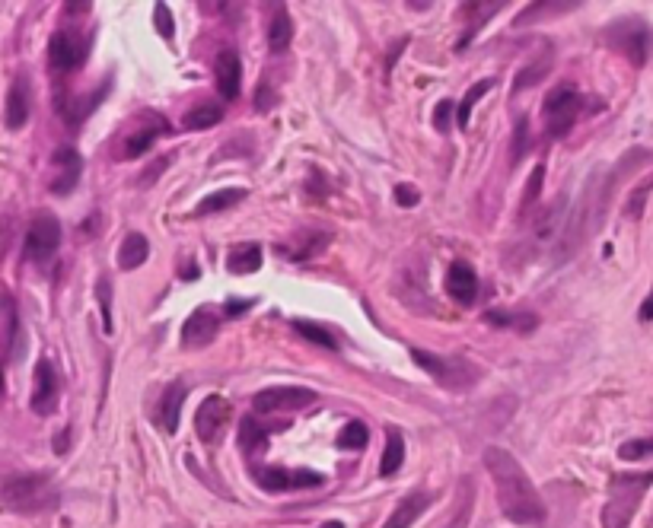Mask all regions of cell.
I'll use <instances>...</instances> for the list:
<instances>
[{
    "mask_svg": "<svg viewBox=\"0 0 653 528\" xmlns=\"http://www.w3.org/2000/svg\"><path fill=\"white\" fill-rule=\"evenodd\" d=\"M485 468L494 481V494H497V506H501V516L517 522V525H532L542 528L548 519L545 500L539 494V487L532 484V478L523 471V465L513 459L507 449L491 446L485 452Z\"/></svg>",
    "mask_w": 653,
    "mask_h": 528,
    "instance_id": "1",
    "label": "cell"
},
{
    "mask_svg": "<svg viewBox=\"0 0 653 528\" xmlns=\"http://www.w3.org/2000/svg\"><path fill=\"white\" fill-rule=\"evenodd\" d=\"M0 503H4L10 513L16 516H42L58 509L61 494L55 481L42 471H29V474H13L0 487Z\"/></svg>",
    "mask_w": 653,
    "mask_h": 528,
    "instance_id": "2",
    "label": "cell"
},
{
    "mask_svg": "<svg viewBox=\"0 0 653 528\" xmlns=\"http://www.w3.org/2000/svg\"><path fill=\"white\" fill-rule=\"evenodd\" d=\"M653 484V471H625L609 484V503L603 509V528H628L641 500Z\"/></svg>",
    "mask_w": 653,
    "mask_h": 528,
    "instance_id": "3",
    "label": "cell"
},
{
    "mask_svg": "<svg viewBox=\"0 0 653 528\" xmlns=\"http://www.w3.org/2000/svg\"><path fill=\"white\" fill-rule=\"evenodd\" d=\"M411 360H415L427 376L437 385L450 392H469L478 382V369L466 357H440L431 350H411Z\"/></svg>",
    "mask_w": 653,
    "mask_h": 528,
    "instance_id": "4",
    "label": "cell"
},
{
    "mask_svg": "<svg viewBox=\"0 0 653 528\" xmlns=\"http://www.w3.org/2000/svg\"><path fill=\"white\" fill-rule=\"evenodd\" d=\"M580 112H583V96L574 83H558L542 102L545 128L552 137H564L567 131H571L577 125Z\"/></svg>",
    "mask_w": 653,
    "mask_h": 528,
    "instance_id": "5",
    "label": "cell"
},
{
    "mask_svg": "<svg viewBox=\"0 0 653 528\" xmlns=\"http://www.w3.org/2000/svg\"><path fill=\"white\" fill-rule=\"evenodd\" d=\"M61 249V223L55 214H39L29 223L26 239H23V258L29 264H48Z\"/></svg>",
    "mask_w": 653,
    "mask_h": 528,
    "instance_id": "6",
    "label": "cell"
},
{
    "mask_svg": "<svg viewBox=\"0 0 653 528\" xmlns=\"http://www.w3.org/2000/svg\"><path fill=\"white\" fill-rule=\"evenodd\" d=\"M169 134V121L157 112H144L134 118V125L122 134L115 160H137V156L150 153V147L157 144V137Z\"/></svg>",
    "mask_w": 653,
    "mask_h": 528,
    "instance_id": "7",
    "label": "cell"
},
{
    "mask_svg": "<svg viewBox=\"0 0 653 528\" xmlns=\"http://www.w3.org/2000/svg\"><path fill=\"white\" fill-rule=\"evenodd\" d=\"M87 51H90L87 35H80L77 29H58L48 39V67L55 74H74L87 61Z\"/></svg>",
    "mask_w": 653,
    "mask_h": 528,
    "instance_id": "8",
    "label": "cell"
},
{
    "mask_svg": "<svg viewBox=\"0 0 653 528\" xmlns=\"http://www.w3.org/2000/svg\"><path fill=\"white\" fill-rule=\"evenodd\" d=\"M313 401H316V392L303 389V385H271V389H262L252 398V411L268 417V414H281V411H300Z\"/></svg>",
    "mask_w": 653,
    "mask_h": 528,
    "instance_id": "9",
    "label": "cell"
},
{
    "mask_svg": "<svg viewBox=\"0 0 653 528\" xmlns=\"http://www.w3.org/2000/svg\"><path fill=\"white\" fill-rule=\"evenodd\" d=\"M252 478L265 487L268 494H287V490H309L319 487L325 478L319 471H294V468H265V465H252Z\"/></svg>",
    "mask_w": 653,
    "mask_h": 528,
    "instance_id": "10",
    "label": "cell"
},
{
    "mask_svg": "<svg viewBox=\"0 0 653 528\" xmlns=\"http://www.w3.org/2000/svg\"><path fill=\"white\" fill-rule=\"evenodd\" d=\"M58 398H61V379H58V369L48 357H42L36 363V376H32V411L39 417L55 414L58 408Z\"/></svg>",
    "mask_w": 653,
    "mask_h": 528,
    "instance_id": "11",
    "label": "cell"
},
{
    "mask_svg": "<svg viewBox=\"0 0 653 528\" xmlns=\"http://www.w3.org/2000/svg\"><path fill=\"white\" fill-rule=\"evenodd\" d=\"M230 401L220 398V395H208L201 401V408L195 414V430L201 436V443L208 446H217L220 436L227 433V424H230Z\"/></svg>",
    "mask_w": 653,
    "mask_h": 528,
    "instance_id": "12",
    "label": "cell"
},
{
    "mask_svg": "<svg viewBox=\"0 0 653 528\" xmlns=\"http://www.w3.org/2000/svg\"><path fill=\"white\" fill-rule=\"evenodd\" d=\"M329 242H332V233H325V230H297L284 242L274 245V252L284 255L287 261H309V258L322 255Z\"/></svg>",
    "mask_w": 653,
    "mask_h": 528,
    "instance_id": "13",
    "label": "cell"
},
{
    "mask_svg": "<svg viewBox=\"0 0 653 528\" xmlns=\"http://www.w3.org/2000/svg\"><path fill=\"white\" fill-rule=\"evenodd\" d=\"M609 45L618 48L622 55L631 61V64H644L647 61V29L641 23H634V20H625V23H615L609 29Z\"/></svg>",
    "mask_w": 653,
    "mask_h": 528,
    "instance_id": "14",
    "label": "cell"
},
{
    "mask_svg": "<svg viewBox=\"0 0 653 528\" xmlns=\"http://www.w3.org/2000/svg\"><path fill=\"white\" fill-rule=\"evenodd\" d=\"M51 169H55V172H51V182H48L51 195L64 198V195H71V191L77 188L80 172H83V160H80L77 150L61 147L55 156H51Z\"/></svg>",
    "mask_w": 653,
    "mask_h": 528,
    "instance_id": "15",
    "label": "cell"
},
{
    "mask_svg": "<svg viewBox=\"0 0 653 528\" xmlns=\"http://www.w3.org/2000/svg\"><path fill=\"white\" fill-rule=\"evenodd\" d=\"M220 331V315L211 306H201L185 319L182 325V344L188 350H198V347H208Z\"/></svg>",
    "mask_w": 653,
    "mask_h": 528,
    "instance_id": "16",
    "label": "cell"
},
{
    "mask_svg": "<svg viewBox=\"0 0 653 528\" xmlns=\"http://www.w3.org/2000/svg\"><path fill=\"white\" fill-rule=\"evenodd\" d=\"M32 115V83L26 74H16L10 90H7V109H4V125L10 131L26 128V121Z\"/></svg>",
    "mask_w": 653,
    "mask_h": 528,
    "instance_id": "17",
    "label": "cell"
},
{
    "mask_svg": "<svg viewBox=\"0 0 653 528\" xmlns=\"http://www.w3.org/2000/svg\"><path fill=\"white\" fill-rule=\"evenodd\" d=\"M20 354V309L10 290H0V357L13 360Z\"/></svg>",
    "mask_w": 653,
    "mask_h": 528,
    "instance_id": "18",
    "label": "cell"
},
{
    "mask_svg": "<svg viewBox=\"0 0 653 528\" xmlns=\"http://www.w3.org/2000/svg\"><path fill=\"white\" fill-rule=\"evenodd\" d=\"M564 220H567V198H558L552 207L542 210L536 223H532V245H536V249H545V245L558 242L567 230Z\"/></svg>",
    "mask_w": 653,
    "mask_h": 528,
    "instance_id": "19",
    "label": "cell"
},
{
    "mask_svg": "<svg viewBox=\"0 0 653 528\" xmlns=\"http://www.w3.org/2000/svg\"><path fill=\"white\" fill-rule=\"evenodd\" d=\"M214 80H217L220 96L227 99V102H233L239 96V90H243V64H239V55H236L233 48L220 51V55H217Z\"/></svg>",
    "mask_w": 653,
    "mask_h": 528,
    "instance_id": "20",
    "label": "cell"
},
{
    "mask_svg": "<svg viewBox=\"0 0 653 528\" xmlns=\"http://www.w3.org/2000/svg\"><path fill=\"white\" fill-rule=\"evenodd\" d=\"M446 290L459 306H472L478 299V274L469 261H456L450 274H446Z\"/></svg>",
    "mask_w": 653,
    "mask_h": 528,
    "instance_id": "21",
    "label": "cell"
},
{
    "mask_svg": "<svg viewBox=\"0 0 653 528\" xmlns=\"http://www.w3.org/2000/svg\"><path fill=\"white\" fill-rule=\"evenodd\" d=\"M427 506H431V494H427V490H415V494H408L392 509V516L383 528H411L421 519V513H427Z\"/></svg>",
    "mask_w": 653,
    "mask_h": 528,
    "instance_id": "22",
    "label": "cell"
},
{
    "mask_svg": "<svg viewBox=\"0 0 653 528\" xmlns=\"http://www.w3.org/2000/svg\"><path fill=\"white\" fill-rule=\"evenodd\" d=\"M182 404H185V385H182V382L166 385V392H163V398H160V408H157L160 427H163L166 433H176V430H179Z\"/></svg>",
    "mask_w": 653,
    "mask_h": 528,
    "instance_id": "23",
    "label": "cell"
},
{
    "mask_svg": "<svg viewBox=\"0 0 653 528\" xmlns=\"http://www.w3.org/2000/svg\"><path fill=\"white\" fill-rule=\"evenodd\" d=\"M287 424H262V414H249L246 420H243V427H239V446H243L246 452L252 449H262L265 443H268V436L271 433H278V430H284Z\"/></svg>",
    "mask_w": 653,
    "mask_h": 528,
    "instance_id": "24",
    "label": "cell"
},
{
    "mask_svg": "<svg viewBox=\"0 0 653 528\" xmlns=\"http://www.w3.org/2000/svg\"><path fill=\"white\" fill-rule=\"evenodd\" d=\"M290 39H294V23H290L287 7H274L271 10V23H268V48L274 55H284L290 48Z\"/></svg>",
    "mask_w": 653,
    "mask_h": 528,
    "instance_id": "25",
    "label": "cell"
},
{
    "mask_svg": "<svg viewBox=\"0 0 653 528\" xmlns=\"http://www.w3.org/2000/svg\"><path fill=\"white\" fill-rule=\"evenodd\" d=\"M262 268V245L259 242H243L230 249L227 255V271L230 274H252Z\"/></svg>",
    "mask_w": 653,
    "mask_h": 528,
    "instance_id": "26",
    "label": "cell"
},
{
    "mask_svg": "<svg viewBox=\"0 0 653 528\" xmlns=\"http://www.w3.org/2000/svg\"><path fill=\"white\" fill-rule=\"evenodd\" d=\"M220 121H223V105H217V102H198V105H192V109L185 112L182 128L185 131H208V128L220 125Z\"/></svg>",
    "mask_w": 653,
    "mask_h": 528,
    "instance_id": "27",
    "label": "cell"
},
{
    "mask_svg": "<svg viewBox=\"0 0 653 528\" xmlns=\"http://www.w3.org/2000/svg\"><path fill=\"white\" fill-rule=\"evenodd\" d=\"M150 255V242L144 233H128L125 242H122V249H118V268L122 271H134V268H141V264L147 261Z\"/></svg>",
    "mask_w": 653,
    "mask_h": 528,
    "instance_id": "28",
    "label": "cell"
},
{
    "mask_svg": "<svg viewBox=\"0 0 653 528\" xmlns=\"http://www.w3.org/2000/svg\"><path fill=\"white\" fill-rule=\"evenodd\" d=\"M239 201H246V188H223V191H214V195H208V198H201V204H198L195 214H198V217L220 214V210H230V207H236Z\"/></svg>",
    "mask_w": 653,
    "mask_h": 528,
    "instance_id": "29",
    "label": "cell"
},
{
    "mask_svg": "<svg viewBox=\"0 0 653 528\" xmlns=\"http://www.w3.org/2000/svg\"><path fill=\"white\" fill-rule=\"evenodd\" d=\"M485 322L488 325H501V328H513V331H532L539 325V319L532 312H507V309H488L485 312Z\"/></svg>",
    "mask_w": 653,
    "mask_h": 528,
    "instance_id": "30",
    "label": "cell"
},
{
    "mask_svg": "<svg viewBox=\"0 0 653 528\" xmlns=\"http://www.w3.org/2000/svg\"><path fill=\"white\" fill-rule=\"evenodd\" d=\"M552 45H545V51L539 55V61L536 64H529V67H523L520 74H517V90H529V86H536L539 80H545L548 74H552Z\"/></svg>",
    "mask_w": 653,
    "mask_h": 528,
    "instance_id": "31",
    "label": "cell"
},
{
    "mask_svg": "<svg viewBox=\"0 0 653 528\" xmlns=\"http://www.w3.org/2000/svg\"><path fill=\"white\" fill-rule=\"evenodd\" d=\"M402 462H405V443H402V436L399 433H389L386 436V452H383V462H380V474H395L402 468Z\"/></svg>",
    "mask_w": 653,
    "mask_h": 528,
    "instance_id": "32",
    "label": "cell"
},
{
    "mask_svg": "<svg viewBox=\"0 0 653 528\" xmlns=\"http://www.w3.org/2000/svg\"><path fill=\"white\" fill-rule=\"evenodd\" d=\"M494 90V80H481V83H475L472 90L466 93V99L459 102V109H456V121H459V128H469V121H472V109H475V102L485 96V93H491Z\"/></svg>",
    "mask_w": 653,
    "mask_h": 528,
    "instance_id": "33",
    "label": "cell"
},
{
    "mask_svg": "<svg viewBox=\"0 0 653 528\" xmlns=\"http://www.w3.org/2000/svg\"><path fill=\"white\" fill-rule=\"evenodd\" d=\"M294 331H297V334H303L306 341L319 344V347H329V350H335V347H338L335 334H332L329 328L316 325V322H303V319H294Z\"/></svg>",
    "mask_w": 653,
    "mask_h": 528,
    "instance_id": "34",
    "label": "cell"
},
{
    "mask_svg": "<svg viewBox=\"0 0 653 528\" xmlns=\"http://www.w3.org/2000/svg\"><path fill=\"white\" fill-rule=\"evenodd\" d=\"M650 191H653V175L641 179L638 188H634L631 195H628V204H625V217H628V220H641L644 207H647V198H650Z\"/></svg>",
    "mask_w": 653,
    "mask_h": 528,
    "instance_id": "35",
    "label": "cell"
},
{
    "mask_svg": "<svg viewBox=\"0 0 653 528\" xmlns=\"http://www.w3.org/2000/svg\"><path fill=\"white\" fill-rule=\"evenodd\" d=\"M370 443V430L360 424V420H351V424L338 433V446L341 449H364Z\"/></svg>",
    "mask_w": 653,
    "mask_h": 528,
    "instance_id": "36",
    "label": "cell"
},
{
    "mask_svg": "<svg viewBox=\"0 0 653 528\" xmlns=\"http://www.w3.org/2000/svg\"><path fill=\"white\" fill-rule=\"evenodd\" d=\"M647 455H653V436L628 439V443L618 446V459H622V462H641V459H647Z\"/></svg>",
    "mask_w": 653,
    "mask_h": 528,
    "instance_id": "37",
    "label": "cell"
},
{
    "mask_svg": "<svg viewBox=\"0 0 653 528\" xmlns=\"http://www.w3.org/2000/svg\"><path fill=\"white\" fill-rule=\"evenodd\" d=\"M542 179H545V166H536L529 175V185H526V195H523V214H529V204H536L539 191H542Z\"/></svg>",
    "mask_w": 653,
    "mask_h": 528,
    "instance_id": "38",
    "label": "cell"
},
{
    "mask_svg": "<svg viewBox=\"0 0 653 528\" xmlns=\"http://www.w3.org/2000/svg\"><path fill=\"white\" fill-rule=\"evenodd\" d=\"M96 296H99V309H102V325H106V331H112V287H109V280H99Z\"/></svg>",
    "mask_w": 653,
    "mask_h": 528,
    "instance_id": "39",
    "label": "cell"
},
{
    "mask_svg": "<svg viewBox=\"0 0 653 528\" xmlns=\"http://www.w3.org/2000/svg\"><path fill=\"white\" fill-rule=\"evenodd\" d=\"M153 20H157V29H160L163 39H173V35H176V23H173V13H169L166 4L153 7Z\"/></svg>",
    "mask_w": 653,
    "mask_h": 528,
    "instance_id": "40",
    "label": "cell"
},
{
    "mask_svg": "<svg viewBox=\"0 0 653 528\" xmlns=\"http://www.w3.org/2000/svg\"><path fill=\"white\" fill-rule=\"evenodd\" d=\"M456 115V102H450V99H443L440 105H437V112H434V128L437 131H450V118Z\"/></svg>",
    "mask_w": 653,
    "mask_h": 528,
    "instance_id": "41",
    "label": "cell"
},
{
    "mask_svg": "<svg viewBox=\"0 0 653 528\" xmlns=\"http://www.w3.org/2000/svg\"><path fill=\"white\" fill-rule=\"evenodd\" d=\"M526 137H529V121L520 118V121H517V137H513V163L523 160V156H526Z\"/></svg>",
    "mask_w": 653,
    "mask_h": 528,
    "instance_id": "42",
    "label": "cell"
},
{
    "mask_svg": "<svg viewBox=\"0 0 653 528\" xmlns=\"http://www.w3.org/2000/svg\"><path fill=\"white\" fill-rule=\"evenodd\" d=\"M395 201H399L402 207H415V204L421 201V195H418V188H411V185H399V188H395Z\"/></svg>",
    "mask_w": 653,
    "mask_h": 528,
    "instance_id": "43",
    "label": "cell"
},
{
    "mask_svg": "<svg viewBox=\"0 0 653 528\" xmlns=\"http://www.w3.org/2000/svg\"><path fill=\"white\" fill-rule=\"evenodd\" d=\"M246 309H252V299H233V303H227V315H243Z\"/></svg>",
    "mask_w": 653,
    "mask_h": 528,
    "instance_id": "44",
    "label": "cell"
},
{
    "mask_svg": "<svg viewBox=\"0 0 653 528\" xmlns=\"http://www.w3.org/2000/svg\"><path fill=\"white\" fill-rule=\"evenodd\" d=\"M641 322H653V290H650V296L641 303Z\"/></svg>",
    "mask_w": 653,
    "mask_h": 528,
    "instance_id": "45",
    "label": "cell"
},
{
    "mask_svg": "<svg viewBox=\"0 0 653 528\" xmlns=\"http://www.w3.org/2000/svg\"><path fill=\"white\" fill-rule=\"evenodd\" d=\"M271 105H274V96L268 93V86H262V90H259V112H268Z\"/></svg>",
    "mask_w": 653,
    "mask_h": 528,
    "instance_id": "46",
    "label": "cell"
},
{
    "mask_svg": "<svg viewBox=\"0 0 653 528\" xmlns=\"http://www.w3.org/2000/svg\"><path fill=\"white\" fill-rule=\"evenodd\" d=\"M67 436H71V430L58 433V439H55V452H64V449H67Z\"/></svg>",
    "mask_w": 653,
    "mask_h": 528,
    "instance_id": "47",
    "label": "cell"
},
{
    "mask_svg": "<svg viewBox=\"0 0 653 528\" xmlns=\"http://www.w3.org/2000/svg\"><path fill=\"white\" fill-rule=\"evenodd\" d=\"M195 274H198L195 264H185V268H182V277H195Z\"/></svg>",
    "mask_w": 653,
    "mask_h": 528,
    "instance_id": "48",
    "label": "cell"
},
{
    "mask_svg": "<svg viewBox=\"0 0 653 528\" xmlns=\"http://www.w3.org/2000/svg\"><path fill=\"white\" fill-rule=\"evenodd\" d=\"M4 363H7V360L0 357V395H4Z\"/></svg>",
    "mask_w": 653,
    "mask_h": 528,
    "instance_id": "49",
    "label": "cell"
},
{
    "mask_svg": "<svg viewBox=\"0 0 653 528\" xmlns=\"http://www.w3.org/2000/svg\"><path fill=\"white\" fill-rule=\"evenodd\" d=\"M322 528H345V525H341V522H325Z\"/></svg>",
    "mask_w": 653,
    "mask_h": 528,
    "instance_id": "50",
    "label": "cell"
}]
</instances>
